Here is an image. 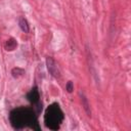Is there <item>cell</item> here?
Instances as JSON below:
<instances>
[{"label":"cell","instance_id":"obj_1","mask_svg":"<svg viewBox=\"0 0 131 131\" xmlns=\"http://www.w3.org/2000/svg\"><path fill=\"white\" fill-rule=\"evenodd\" d=\"M61 120H62V114L57 107H52L47 110L45 121H46V125L50 129H53V125H55V128L57 129Z\"/></svg>","mask_w":131,"mask_h":131},{"label":"cell","instance_id":"obj_2","mask_svg":"<svg viewBox=\"0 0 131 131\" xmlns=\"http://www.w3.org/2000/svg\"><path fill=\"white\" fill-rule=\"evenodd\" d=\"M46 66H47V69L49 71V73L51 74V76H53L54 78H59L60 77V73H59V70H58V67L55 62V60L48 56L46 58Z\"/></svg>","mask_w":131,"mask_h":131},{"label":"cell","instance_id":"obj_3","mask_svg":"<svg viewBox=\"0 0 131 131\" xmlns=\"http://www.w3.org/2000/svg\"><path fill=\"white\" fill-rule=\"evenodd\" d=\"M79 95H80V97H81V101H82V107H83V109L85 110V112H86V114H87V116H89V117H91V110H90V104H89V102H88V99H87V97L83 94V93H79Z\"/></svg>","mask_w":131,"mask_h":131},{"label":"cell","instance_id":"obj_4","mask_svg":"<svg viewBox=\"0 0 131 131\" xmlns=\"http://www.w3.org/2000/svg\"><path fill=\"white\" fill-rule=\"evenodd\" d=\"M17 46H18V43H17V41H16L14 38H9V39L6 41V43H5V49H6L7 51H12V50H15V49L17 48Z\"/></svg>","mask_w":131,"mask_h":131},{"label":"cell","instance_id":"obj_5","mask_svg":"<svg viewBox=\"0 0 131 131\" xmlns=\"http://www.w3.org/2000/svg\"><path fill=\"white\" fill-rule=\"evenodd\" d=\"M19 26H20V28H21V30H22L23 32L29 33V31H30L29 24H28V22H27V20H26L25 18H21V19L19 20Z\"/></svg>","mask_w":131,"mask_h":131},{"label":"cell","instance_id":"obj_6","mask_svg":"<svg viewBox=\"0 0 131 131\" xmlns=\"http://www.w3.org/2000/svg\"><path fill=\"white\" fill-rule=\"evenodd\" d=\"M28 98H29L33 103H36V102L39 100V93H38V91H37L36 89L32 90V91L28 94Z\"/></svg>","mask_w":131,"mask_h":131},{"label":"cell","instance_id":"obj_7","mask_svg":"<svg viewBox=\"0 0 131 131\" xmlns=\"http://www.w3.org/2000/svg\"><path fill=\"white\" fill-rule=\"evenodd\" d=\"M25 74V71L21 68H14L11 70V75L14 78H20Z\"/></svg>","mask_w":131,"mask_h":131},{"label":"cell","instance_id":"obj_8","mask_svg":"<svg viewBox=\"0 0 131 131\" xmlns=\"http://www.w3.org/2000/svg\"><path fill=\"white\" fill-rule=\"evenodd\" d=\"M66 89H67V91H68L69 93L73 92V90H74V85H73V82H72V81H69V82L67 83V85H66Z\"/></svg>","mask_w":131,"mask_h":131}]
</instances>
